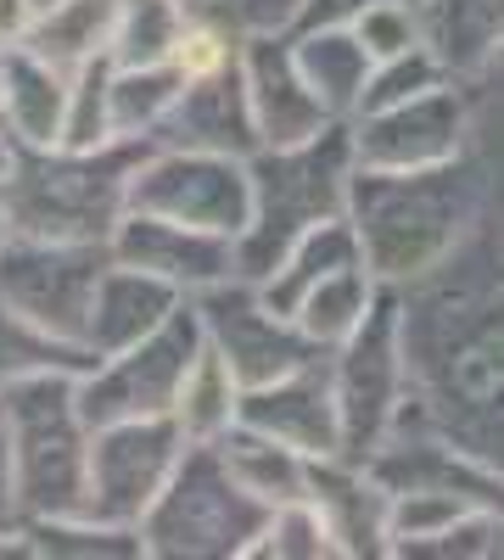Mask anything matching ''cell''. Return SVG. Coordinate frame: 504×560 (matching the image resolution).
<instances>
[{
  "label": "cell",
  "instance_id": "cell-14",
  "mask_svg": "<svg viewBox=\"0 0 504 560\" xmlns=\"http://www.w3.org/2000/svg\"><path fill=\"white\" fill-rule=\"evenodd\" d=\"M113 258L163 275L186 298H202V292L242 275L236 236H219V230H202V224H179L163 213H134V208L113 230Z\"/></svg>",
  "mask_w": 504,
  "mask_h": 560
},
{
  "label": "cell",
  "instance_id": "cell-39",
  "mask_svg": "<svg viewBox=\"0 0 504 560\" xmlns=\"http://www.w3.org/2000/svg\"><path fill=\"white\" fill-rule=\"evenodd\" d=\"M371 7H382V0H303L292 34H297V28H353Z\"/></svg>",
  "mask_w": 504,
  "mask_h": 560
},
{
  "label": "cell",
  "instance_id": "cell-26",
  "mask_svg": "<svg viewBox=\"0 0 504 560\" xmlns=\"http://www.w3.org/2000/svg\"><path fill=\"white\" fill-rule=\"evenodd\" d=\"M219 454L231 459V471L247 482V493H258L269 510H281L292 499H308V465L314 459H303L286 443H274L269 432L247 427V420L219 438Z\"/></svg>",
  "mask_w": 504,
  "mask_h": 560
},
{
  "label": "cell",
  "instance_id": "cell-23",
  "mask_svg": "<svg viewBox=\"0 0 504 560\" xmlns=\"http://www.w3.org/2000/svg\"><path fill=\"white\" fill-rule=\"evenodd\" d=\"M118 7L124 0H45L39 23L28 34V51H39L45 62H57L62 73L107 62L113 39H118Z\"/></svg>",
  "mask_w": 504,
  "mask_h": 560
},
{
  "label": "cell",
  "instance_id": "cell-34",
  "mask_svg": "<svg viewBox=\"0 0 504 560\" xmlns=\"http://www.w3.org/2000/svg\"><path fill=\"white\" fill-rule=\"evenodd\" d=\"M253 560H342V555H337V538H331L326 516L314 510V499H292L269 516Z\"/></svg>",
  "mask_w": 504,
  "mask_h": 560
},
{
  "label": "cell",
  "instance_id": "cell-1",
  "mask_svg": "<svg viewBox=\"0 0 504 560\" xmlns=\"http://www.w3.org/2000/svg\"><path fill=\"white\" fill-rule=\"evenodd\" d=\"M403 292V348L426 427L504 471V219Z\"/></svg>",
  "mask_w": 504,
  "mask_h": 560
},
{
  "label": "cell",
  "instance_id": "cell-8",
  "mask_svg": "<svg viewBox=\"0 0 504 560\" xmlns=\"http://www.w3.org/2000/svg\"><path fill=\"white\" fill-rule=\"evenodd\" d=\"M202 348H208L202 314H197V303H186L168 325H157L152 337H141L134 348H118V353H107L84 370L79 376L84 420L90 427H113V420L174 415Z\"/></svg>",
  "mask_w": 504,
  "mask_h": 560
},
{
  "label": "cell",
  "instance_id": "cell-16",
  "mask_svg": "<svg viewBox=\"0 0 504 560\" xmlns=\"http://www.w3.org/2000/svg\"><path fill=\"white\" fill-rule=\"evenodd\" d=\"M242 420L258 427V432H269L274 443L297 448L303 459L348 454L342 404H337V382H331V353L292 370V376H281V382H269V387H247Z\"/></svg>",
  "mask_w": 504,
  "mask_h": 560
},
{
  "label": "cell",
  "instance_id": "cell-9",
  "mask_svg": "<svg viewBox=\"0 0 504 560\" xmlns=\"http://www.w3.org/2000/svg\"><path fill=\"white\" fill-rule=\"evenodd\" d=\"M129 208L202 224V230H219V236H242L253 224V168L247 158H224V152L152 147L141 168H134Z\"/></svg>",
  "mask_w": 504,
  "mask_h": 560
},
{
  "label": "cell",
  "instance_id": "cell-19",
  "mask_svg": "<svg viewBox=\"0 0 504 560\" xmlns=\"http://www.w3.org/2000/svg\"><path fill=\"white\" fill-rule=\"evenodd\" d=\"M186 303L191 298L179 292V287H168L163 275L113 258L107 275H102V287H96V308H90L84 342H90V353H96V359H107L118 348H134L141 337H152L157 325H168Z\"/></svg>",
  "mask_w": 504,
  "mask_h": 560
},
{
  "label": "cell",
  "instance_id": "cell-18",
  "mask_svg": "<svg viewBox=\"0 0 504 560\" xmlns=\"http://www.w3.org/2000/svg\"><path fill=\"white\" fill-rule=\"evenodd\" d=\"M157 147H197V152H224V158L263 152L247 84H242V62L224 68V73H208V79H191L179 107L168 113Z\"/></svg>",
  "mask_w": 504,
  "mask_h": 560
},
{
  "label": "cell",
  "instance_id": "cell-20",
  "mask_svg": "<svg viewBox=\"0 0 504 560\" xmlns=\"http://www.w3.org/2000/svg\"><path fill=\"white\" fill-rule=\"evenodd\" d=\"M68 84H73V73L45 62L39 51H28V45L7 51V68H0V124H7L12 147H28V152L62 147Z\"/></svg>",
  "mask_w": 504,
  "mask_h": 560
},
{
  "label": "cell",
  "instance_id": "cell-37",
  "mask_svg": "<svg viewBox=\"0 0 504 560\" xmlns=\"http://www.w3.org/2000/svg\"><path fill=\"white\" fill-rule=\"evenodd\" d=\"M186 7H191V18L224 23L247 39V34H292L303 0H186Z\"/></svg>",
  "mask_w": 504,
  "mask_h": 560
},
{
  "label": "cell",
  "instance_id": "cell-36",
  "mask_svg": "<svg viewBox=\"0 0 504 560\" xmlns=\"http://www.w3.org/2000/svg\"><path fill=\"white\" fill-rule=\"evenodd\" d=\"M353 34L371 45V57L376 62H392V57H409V51H421L426 45V28H421V7L415 0H382V7H371Z\"/></svg>",
  "mask_w": 504,
  "mask_h": 560
},
{
  "label": "cell",
  "instance_id": "cell-13",
  "mask_svg": "<svg viewBox=\"0 0 504 560\" xmlns=\"http://www.w3.org/2000/svg\"><path fill=\"white\" fill-rule=\"evenodd\" d=\"M191 303L202 314L208 342L236 364V376L247 387H269V382L292 376V370L326 359V348H314L303 325L292 314L274 308L263 298V287H258V280H247V275L224 280V287H213V292H202Z\"/></svg>",
  "mask_w": 504,
  "mask_h": 560
},
{
  "label": "cell",
  "instance_id": "cell-2",
  "mask_svg": "<svg viewBox=\"0 0 504 560\" xmlns=\"http://www.w3.org/2000/svg\"><path fill=\"white\" fill-rule=\"evenodd\" d=\"M493 213V191L482 163L466 152L443 168L415 174H387V168H359L348 219L359 224L364 264L382 287H415L443 258H454L477 224Z\"/></svg>",
  "mask_w": 504,
  "mask_h": 560
},
{
  "label": "cell",
  "instance_id": "cell-41",
  "mask_svg": "<svg viewBox=\"0 0 504 560\" xmlns=\"http://www.w3.org/2000/svg\"><path fill=\"white\" fill-rule=\"evenodd\" d=\"M17 236V224H12V197H7V174H0V247H7Z\"/></svg>",
  "mask_w": 504,
  "mask_h": 560
},
{
  "label": "cell",
  "instance_id": "cell-33",
  "mask_svg": "<svg viewBox=\"0 0 504 560\" xmlns=\"http://www.w3.org/2000/svg\"><path fill=\"white\" fill-rule=\"evenodd\" d=\"M477 504L454 499V493H432V488H409V493H392V516H387V533H392V555L409 560L421 544L443 538L454 522H466Z\"/></svg>",
  "mask_w": 504,
  "mask_h": 560
},
{
  "label": "cell",
  "instance_id": "cell-6",
  "mask_svg": "<svg viewBox=\"0 0 504 560\" xmlns=\"http://www.w3.org/2000/svg\"><path fill=\"white\" fill-rule=\"evenodd\" d=\"M274 510L247 493L219 443H191L174 482L146 510V560H253Z\"/></svg>",
  "mask_w": 504,
  "mask_h": 560
},
{
  "label": "cell",
  "instance_id": "cell-22",
  "mask_svg": "<svg viewBox=\"0 0 504 560\" xmlns=\"http://www.w3.org/2000/svg\"><path fill=\"white\" fill-rule=\"evenodd\" d=\"M292 51H297L303 79L314 84V96L331 107V118L353 124L364 107V90H371V73H376L371 45L353 28H297Z\"/></svg>",
  "mask_w": 504,
  "mask_h": 560
},
{
  "label": "cell",
  "instance_id": "cell-29",
  "mask_svg": "<svg viewBox=\"0 0 504 560\" xmlns=\"http://www.w3.org/2000/svg\"><path fill=\"white\" fill-rule=\"evenodd\" d=\"M186 73H179L174 62H152V68H118L113 62V129L118 140H152L168 124V113L179 107V96H186Z\"/></svg>",
  "mask_w": 504,
  "mask_h": 560
},
{
  "label": "cell",
  "instance_id": "cell-3",
  "mask_svg": "<svg viewBox=\"0 0 504 560\" xmlns=\"http://www.w3.org/2000/svg\"><path fill=\"white\" fill-rule=\"evenodd\" d=\"M253 168V224L236 236L242 275L269 280L314 224L342 219L353 197V124H331L326 135L303 140V147H263L247 158Z\"/></svg>",
  "mask_w": 504,
  "mask_h": 560
},
{
  "label": "cell",
  "instance_id": "cell-38",
  "mask_svg": "<svg viewBox=\"0 0 504 560\" xmlns=\"http://www.w3.org/2000/svg\"><path fill=\"white\" fill-rule=\"evenodd\" d=\"M0 555H34L28 549V516L17 499V465H12V443L0 427Z\"/></svg>",
  "mask_w": 504,
  "mask_h": 560
},
{
  "label": "cell",
  "instance_id": "cell-7",
  "mask_svg": "<svg viewBox=\"0 0 504 560\" xmlns=\"http://www.w3.org/2000/svg\"><path fill=\"white\" fill-rule=\"evenodd\" d=\"M331 382H337V404H342V432H348V454L371 459L398 420L415 404V376H409V348H403V292L382 287L376 308L364 314V325L331 348Z\"/></svg>",
  "mask_w": 504,
  "mask_h": 560
},
{
  "label": "cell",
  "instance_id": "cell-30",
  "mask_svg": "<svg viewBox=\"0 0 504 560\" xmlns=\"http://www.w3.org/2000/svg\"><path fill=\"white\" fill-rule=\"evenodd\" d=\"M28 549L39 560H146L141 527H118V522H102V516L28 522Z\"/></svg>",
  "mask_w": 504,
  "mask_h": 560
},
{
  "label": "cell",
  "instance_id": "cell-12",
  "mask_svg": "<svg viewBox=\"0 0 504 560\" xmlns=\"http://www.w3.org/2000/svg\"><path fill=\"white\" fill-rule=\"evenodd\" d=\"M471 152V90L466 79H443L398 107H376L353 118V158L359 168L415 174L443 168Z\"/></svg>",
  "mask_w": 504,
  "mask_h": 560
},
{
  "label": "cell",
  "instance_id": "cell-35",
  "mask_svg": "<svg viewBox=\"0 0 504 560\" xmlns=\"http://www.w3.org/2000/svg\"><path fill=\"white\" fill-rule=\"evenodd\" d=\"M454 79L437 57H432V45H421V51H409V57H392V62H376L371 73V90H364V107L359 113H376V107H398L409 96H421V90Z\"/></svg>",
  "mask_w": 504,
  "mask_h": 560
},
{
  "label": "cell",
  "instance_id": "cell-28",
  "mask_svg": "<svg viewBox=\"0 0 504 560\" xmlns=\"http://www.w3.org/2000/svg\"><path fill=\"white\" fill-rule=\"evenodd\" d=\"M376 298H382V280L371 275V264H348V269H337V275H326L319 287L297 303V325L308 331V342L314 348H342L359 325H364V314L376 308Z\"/></svg>",
  "mask_w": 504,
  "mask_h": 560
},
{
  "label": "cell",
  "instance_id": "cell-4",
  "mask_svg": "<svg viewBox=\"0 0 504 560\" xmlns=\"http://www.w3.org/2000/svg\"><path fill=\"white\" fill-rule=\"evenodd\" d=\"M152 152V140H113L102 152H28L17 147L7 168V197L17 236L45 242H113L118 219L129 213L134 168Z\"/></svg>",
  "mask_w": 504,
  "mask_h": 560
},
{
  "label": "cell",
  "instance_id": "cell-15",
  "mask_svg": "<svg viewBox=\"0 0 504 560\" xmlns=\"http://www.w3.org/2000/svg\"><path fill=\"white\" fill-rule=\"evenodd\" d=\"M242 84H247V102H253V124L263 147H303V140L326 135L331 107L314 96V84L297 68L292 51V34H247L242 45Z\"/></svg>",
  "mask_w": 504,
  "mask_h": 560
},
{
  "label": "cell",
  "instance_id": "cell-40",
  "mask_svg": "<svg viewBox=\"0 0 504 560\" xmlns=\"http://www.w3.org/2000/svg\"><path fill=\"white\" fill-rule=\"evenodd\" d=\"M39 7H45V0H0V51L28 45V34L39 23Z\"/></svg>",
  "mask_w": 504,
  "mask_h": 560
},
{
  "label": "cell",
  "instance_id": "cell-27",
  "mask_svg": "<svg viewBox=\"0 0 504 560\" xmlns=\"http://www.w3.org/2000/svg\"><path fill=\"white\" fill-rule=\"evenodd\" d=\"M242 404H247V382L236 376V364L208 342L191 364V376H186L174 420L186 427L191 443H219L231 427H242Z\"/></svg>",
  "mask_w": 504,
  "mask_h": 560
},
{
  "label": "cell",
  "instance_id": "cell-25",
  "mask_svg": "<svg viewBox=\"0 0 504 560\" xmlns=\"http://www.w3.org/2000/svg\"><path fill=\"white\" fill-rule=\"evenodd\" d=\"M90 364H96V353L84 342L57 337L51 325L28 319L23 308L0 298V393L17 382H34V376H84Z\"/></svg>",
  "mask_w": 504,
  "mask_h": 560
},
{
  "label": "cell",
  "instance_id": "cell-5",
  "mask_svg": "<svg viewBox=\"0 0 504 560\" xmlns=\"http://www.w3.org/2000/svg\"><path fill=\"white\" fill-rule=\"evenodd\" d=\"M0 427L17 465L28 522L90 516V443L96 427L79 409V376H34L0 393Z\"/></svg>",
  "mask_w": 504,
  "mask_h": 560
},
{
  "label": "cell",
  "instance_id": "cell-32",
  "mask_svg": "<svg viewBox=\"0 0 504 560\" xmlns=\"http://www.w3.org/2000/svg\"><path fill=\"white\" fill-rule=\"evenodd\" d=\"M113 140H118V129H113V57H107V62H90L73 73L62 147L68 152H102Z\"/></svg>",
  "mask_w": 504,
  "mask_h": 560
},
{
  "label": "cell",
  "instance_id": "cell-24",
  "mask_svg": "<svg viewBox=\"0 0 504 560\" xmlns=\"http://www.w3.org/2000/svg\"><path fill=\"white\" fill-rule=\"evenodd\" d=\"M348 264H364V242H359V224L342 213V219H326V224H314L308 236L274 264L269 280H258L263 298L281 308V314H297V303L319 287L326 275L348 269Z\"/></svg>",
  "mask_w": 504,
  "mask_h": 560
},
{
  "label": "cell",
  "instance_id": "cell-11",
  "mask_svg": "<svg viewBox=\"0 0 504 560\" xmlns=\"http://www.w3.org/2000/svg\"><path fill=\"white\" fill-rule=\"evenodd\" d=\"M186 448H191V438L174 415L96 427V443H90V516L118 522V527H141L146 510L174 482Z\"/></svg>",
  "mask_w": 504,
  "mask_h": 560
},
{
  "label": "cell",
  "instance_id": "cell-10",
  "mask_svg": "<svg viewBox=\"0 0 504 560\" xmlns=\"http://www.w3.org/2000/svg\"><path fill=\"white\" fill-rule=\"evenodd\" d=\"M107 264H113V242L12 236L7 247H0V298H7L12 308H23L28 319L51 325L57 337L84 342Z\"/></svg>",
  "mask_w": 504,
  "mask_h": 560
},
{
  "label": "cell",
  "instance_id": "cell-17",
  "mask_svg": "<svg viewBox=\"0 0 504 560\" xmlns=\"http://www.w3.org/2000/svg\"><path fill=\"white\" fill-rule=\"evenodd\" d=\"M308 499L314 510L326 516L337 555L342 560H382L392 555V493L376 482V471L353 454H331V459H314L308 465Z\"/></svg>",
  "mask_w": 504,
  "mask_h": 560
},
{
  "label": "cell",
  "instance_id": "cell-31",
  "mask_svg": "<svg viewBox=\"0 0 504 560\" xmlns=\"http://www.w3.org/2000/svg\"><path fill=\"white\" fill-rule=\"evenodd\" d=\"M186 28H191V7H186V0H124V7H118L113 62H118V68L174 62Z\"/></svg>",
  "mask_w": 504,
  "mask_h": 560
},
{
  "label": "cell",
  "instance_id": "cell-21",
  "mask_svg": "<svg viewBox=\"0 0 504 560\" xmlns=\"http://www.w3.org/2000/svg\"><path fill=\"white\" fill-rule=\"evenodd\" d=\"M432 57L454 79H482L504 57V0H415Z\"/></svg>",
  "mask_w": 504,
  "mask_h": 560
}]
</instances>
